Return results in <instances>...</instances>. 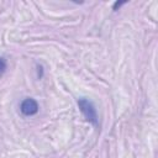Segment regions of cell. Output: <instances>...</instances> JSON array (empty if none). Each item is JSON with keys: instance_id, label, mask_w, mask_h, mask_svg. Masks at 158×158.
<instances>
[{"instance_id": "cell-3", "label": "cell", "mask_w": 158, "mask_h": 158, "mask_svg": "<svg viewBox=\"0 0 158 158\" xmlns=\"http://www.w3.org/2000/svg\"><path fill=\"white\" fill-rule=\"evenodd\" d=\"M5 69H6V60H5V58L0 57V75L5 72Z\"/></svg>"}, {"instance_id": "cell-1", "label": "cell", "mask_w": 158, "mask_h": 158, "mask_svg": "<svg viewBox=\"0 0 158 158\" xmlns=\"http://www.w3.org/2000/svg\"><path fill=\"white\" fill-rule=\"evenodd\" d=\"M78 106L81 111V114L85 116V118L93 123L94 126H98L99 125V120H98V112H96V109L95 106L93 105V102L85 98H80L78 100Z\"/></svg>"}, {"instance_id": "cell-2", "label": "cell", "mask_w": 158, "mask_h": 158, "mask_svg": "<svg viewBox=\"0 0 158 158\" xmlns=\"http://www.w3.org/2000/svg\"><path fill=\"white\" fill-rule=\"evenodd\" d=\"M20 110H21V112L25 116H32V115H35V114L38 112V104H37V101L35 99L27 98V99H25L21 102Z\"/></svg>"}]
</instances>
